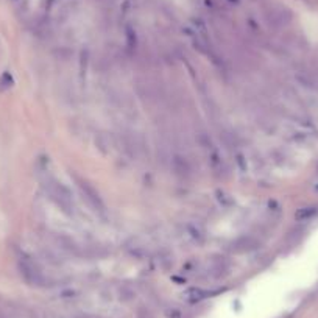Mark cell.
Returning a JSON list of instances; mask_svg holds the SVG:
<instances>
[{
  "instance_id": "277c9868",
  "label": "cell",
  "mask_w": 318,
  "mask_h": 318,
  "mask_svg": "<svg viewBox=\"0 0 318 318\" xmlns=\"http://www.w3.org/2000/svg\"><path fill=\"white\" fill-rule=\"evenodd\" d=\"M268 20L275 27H286L287 23L292 20V13L287 8L276 6L268 13Z\"/></svg>"
},
{
  "instance_id": "8992f818",
  "label": "cell",
  "mask_w": 318,
  "mask_h": 318,
  "mask_svg": "<svg viewBox=\"0 0 318 318\" xmlns=\"http://www.w3.org/2000/svg\"><path fill=\"white\" fill-rule=\"evenodd\" d=\"M11 85H13V78H11V75L9 74H5L3 77H2V80H0V91H5V89H8Z\"/></svg>"
},
{
  "instance_id": "6da1fadb",
  "label": "cell",
  "mask_w": 318,
  "mask_h": 318,
  "mask_svg": "<svg viewBox=\"0 0 318 318\" xmlns=\"http://www.w3.org/2000/svg\"><path fill=\"white\" fill-rule=\"evenodd\" d=\"M42 187L47 197L52 200L56 208H60L67 215H74L75 205H74L72 194H70V191L61 181H58L52 175H47L42 180Z\"/></svg>"
},
{
  "instance_id": "3957f363",
  "label": "cell",
  "mask_w": 318,
  "mask_h": 318,
  "mask_svg": "<svg viewBox=\"0 0 318 318\" xmlns=\"http://www.w3.org/2000/svg\"><path fill=\"white\" fill-rule=\"evenodd\" d=\"M75 181H77V187L80 191V195L83 197V202H86V205L91 208V211L97 212V214H103L105 205H103V200L100 198L99 192L94 189L88 181L78 178V176H75Z\"/></svg>"
},
{
  "instance_id": "7a4b0ae2",
  "label": "cell",
  "mask_w": 318,
  "mask_h": 318,
  "mask_svg": "<svg viewBox=\"0 0 318 318\" xmlns=\"http://www.w3.org/2000/svg\"><path fill=\"white\" fill-rule=\"evenodd\" d=\"M17 267H19V273L23 278V281L30 286H45L47 284V276L44 273V270L39 267V264L36 261H33L31 257L23 256L17 261Z\"/></svg>"
},
{
  "instance_id": "5b68a950",
  "label": "cell",
  "mask_w": 318,
  "mask_h": 318,
  "mask_svg": "<svg viewBox=\"0 0 318 318\" xmlns=\"http://www.w3.org/2000/svg\"><path fill=\"white\" fill-rule=\"evenodd\" d=\"M317 214V209L315 208H304V209H301V211H298V214H297V217L301 220H306V218H311L312 215H315Z\"/></svg>"
}]
</instances>
